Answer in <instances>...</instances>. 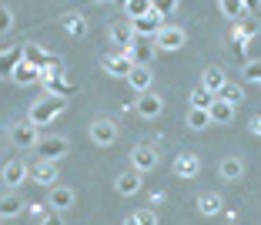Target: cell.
<instances>
[{
  "label": "cell",
  "instance_id": "cell-34",
  "mask_svg": "<svg viewBox=\"0 0 261 225\" xmlns=\"http://www.w3.org/2000/svg\"><path fill=\"white\" fill-rule=\"evenodd\" d=\"M151 10L158 17H168V14H174V10H177V0H151Z\"/></svg>",
  "mask_w": 261,
  "mask_h": 225
},
{
  "label": "cell",
  "instance_id": "cell-38",
  "mask_svg": "<svg viewBox=\"0 0 261 225\" xmlns=\"http://www.w3.org/2000/svg\"><path fill=\"white\" fill-rule=\"evenodd\" d=\"M40 225H64V215L61 212H47V215L40 218Z\"/></svg>",
  "mask_w": 261,
  "mask_h": 225
},
{
  "label": "cell",
  "instance_id": "cell-36",
  "mask_svg": "<svg viewBox=\"0 0 261 225\" xmlns=\"http://www.w3.org/2000/svg\"><path fill=\"white\" fill-rule=\"evenodd\" d=\"M245 78L261 84V61H245Z\"/></svg>",
  "mask_w": 261,
  "mask_h": 225
},
{
  "label": "cell",
  "instance_id": "cell-16",
  "mask_svg": "<svg viewBox=\"0 0 261 225\" xmlns=\"http://www.w3.org/2000/svg\"><path fill=\"white\" fill-rule=\"evenodd\" d=\"M23 61V47H7V51H0V78H10L14 74V68Z\"/></svg>",
  "mask_w": 261,
  "mask_h": 225
},
{
  "label": "cell",
  "instance_id": "cell-40",
  "mask_svg": "<svg viewBox=\"0 0 261 225\" xmlns=\"http://www.w3.org/2000/svg\"><path fill=\"white\" fill-rule=\"evenodd\" d=\"M121 225H141V222H138V218H134V215H127V218H124Z\"/></svg>",
  "mask_w": 261,
  "mask_h": 225
},
{
  "label": "cell",
  "instance_id": "cell-39",
  "mask_svg": "<svg viewBox=\"0 0 261 225\" xmlns=\"http://www.w3.org/2000/svg\"><path fill=\"white\" fill-rule=\"evenodd\" d=\"M251 134H258V138H261V115L251 118Z\"/></svg>",
  "mask_w": 261,
  "mask_h": 225
},
{
  "label": "cell",
  "instance_id": "cell-25",
  "mask_svg": "<svg viewBox=\"0 0 261 225\" xmlns=\"http://www.w3.org/2000/svg\"><path fill=\"white\" fill-rule=\"evenodd\" d=\"M218 10H221L228 20H245L248 17V4H241V0H221Z\"/></svg>",
  "mask_w": 261,
  "mask_h": 225
},
{
  "label": "cell",
  "instance_id": "cell-6",
  "mask_svg": "<svg viewBox=\"0 0 261 225\" xmlns=\"http://www.w3.org/2000/svg\"><path fill=\"white\" fill-rule=\"evenodd\" d=\"M127 24L134 27V37H144V40H154L164 31V17H158L154 10L147 17H141V20H127Z\"/></svg>",
  "mask_w": 261,
  "mask_h": 225
},
{
  "label": "cell",
  "instance_id": "cell-37",
  "mask_svg": "<svg viewBox=\"0 0 261 225\" xmlns=\"http://www.w3.org/2000/svg\"><path fill=\"white\" fill-rule=\"evenodd\" d=\"M134 218H138L141 225H158V212H154V209H141Z\"/></svg>",
  "mask_w": 261,
  "mask_h": 225
},
{
  "label": "cell",
  "instance_id": "cell-30",
  "mask_svg": "<svg viewBox=\"0 0 261 225\" xmlns=\"http://www.w3.org/2000/svg\"><path fill=\"white\" fill-rule=\"evenodd\" d=\"M258 31H261V24H258V17H254V14H248L245 20H238V27H234V34H241L245 40H251Z\"/></svg>",
  "mask_w": 261,
  "mask_h": 225
},
{
  "label": "cell",
  "instance_id": "cell-14",
  "mask_svg": "<svg viewBox=\"0 0 261 225\" xmlns=\"http://www.w3.org/2000/svg\"><path fill=\"white\" fill-rule=\"evenodd\" d=\"M224 84H228V81H224V71L221 68H204V71H201V87H204L207 94H215V98H218Z\"/></svg>",
  "mask_w": 261,
  "mask_h": 225
},
{
  "label": "cell",
  "instance_id": "cell-4",
  "mask_svg": "<svg viewBox=\"0 0 261 225\" xmlns=\"http://www.w3.org/2000/svg\"><path fill=\"white\" fill-rule=\"evenodd\" d=\"M7 138H10V145H14V148H37L40 131L34 128L31 121H17L14 128L7 131Z\"/></svg>",
  "mask_w": 261,
  "mask_h": 225
},
{
  "label": "cell",
  "instance_id": "cell-15",
  "mask_svg": "<svg viewBox=\"0 0 261 225\" xmlns=\"http://www.w3.org/2000/svg\"><path fill=\"white\" fill-rule=\"evenodd\" d=\"M127 84H130V91L147 94V91H151V84H154V74H151V68H134V71L127 74Z\"/></svg>",
  "mask_w": 261,
  "mask_h": 225
},
{
  "label": "cell",
  "instance_id": "cell-26",
  "mask_svg": "<svg viewBox=\"0 0 261 225\" xmlns=\"http://www.w3.org/2000/svg\"><path fill=\"white\" fill-rule=\"evenodd\" d=\"M198 212H201V215H218V212H221V195H218V192L198 195Z\"/></svg>",
  "mask_w": 261,
  "mask_h": 225
},
{
  "label": "cell",
  "instance_id": "cell-9",
  "mask_svg": "<svg viewBox=\"0 0 261 225\" xmlns=\"http://www.w3.org/2000/svg\"><path fill=\"white\" fill-rule=\"evenodd\" d=\"M134 111H138L144 121H154V118H161L164 111V101H161V94H138V101H134Z\"/></svg>",
  "mask_w": 261,
  "mask_h": 225
},
{
  "label": "cell",
  "instance_id": "cell-17",
  "mask_svg": "<svg viewBox=\"0 0 261 225\" xmlns=\"http://www.w3.org/2000/svg\"><path fill=\"white\" fill-rule=\"evenodd\" d=\"M111 40H114L117 51H127V47L134 44V27H130L127 20H117L114 27H111Z\"/></svg>",
  "mask_w": 261,
  "mask_h": 225
},
{
  "label": "cell",
  "instance_id": "cell-3",
  "mask_svg": "<svg viewBox=\"0 0 261 225\" xmlns=\"http://www.w3.org/2000/svg\"><path fill=\"white\" fill-rule=\"evenodd\" d=\"M67 151H70V141L64 138V134H47V138L37 141V158L40 162H54L57 165Z\"/></svg>",
  "mask_w": 261,
  "mask_h": 225
},
{
  "label": "cell",
  "instance_id": "cell-32",
  "mask_svg": "<svg viewBox=\"0 0 261 225\" xmlns=\"http://www.w3.org/2000/svg\"><path fill=\"white\" fill-rule=\"evenodd\" d=\"M207 124H211V115H207V111L191 108V115H188V128H191V131H204Z\"/></svg>",
  "mask_w": 261,
  "mask_h": 225
},
{
  "label": "cell",
  "instance_id": "cell-13",
  "mask_svg": "<svg viewBox=\"0 0 261 225\" xmlns=\"http://www.w3.org/2000/svg\"><path fill=\"white\" fill-rule=\"evenodd\" d=\"M27 175H31V168H27L23 162H7V165H4V175H0V178H4V185H7V188H20Z\"/></svg>",
  "mask_w": 261,
  "mask_h": 225
},
{
  "label": "cell",
  "instance_id": "cell-23",
  "mask_svg": "<svg viewBox=\"0 0 261 225\" xmlns=\"http://www.w3.org/2000/svg\"><path fill=\"white\" fill-rule=\"evenodd\" d=\"M20 212H23V198L20 195H14V192L0 195V218H17Z\"/></svg>",
  "mask_w": 261,
  "mask_h": 225
},
{
  "label": "cell",
  "instance_id": "cell-19",
  "mask_svg": "<svg viewBox=\"0 0 261 225\" xmlns=\"http://www.w3.org/2000/svg\"><path fill=\"white\" fill-rule=\"evenodd\" d=\"M10 81L14 84H20V87H27V84H37L40 81V68H31V64H17L14 68V74H10Z\"/></svg>",
  "mask_w": 261,
  "mask_h": 225
},
{
  "label": "cell",
  "instance_id": "cell-28",
  "mask_svg": "<svg viewBox=\"0 0 261 225\" xmlns=\"http://www.w3.org/2000/svg\"><path fill=\"white\" fill-rule=\"evenodd\" d=\"M124 14H127V20H141L151 14V0H124Z\"/></svg>",
  "mask_w": 261,
  "mask_h": 225
},
{
  "label": "cell",
  "instance_id": "cell-5",
  "mask_svg": "<svg viewBox=\"0 0 261 225\" xmlns=\"http://www.w3.org/2000/svg\"><path fill=\"white\" fill-rule=\"evenodd\" d=\"M91 141L97 148H108L117 141V124L111 121V118H94L91 121Z\"/></svg>",
  "mask_w": 261,
  "mask_h": 225
},
{
  "label": "cell",
  "instance_id": "cell-18",
  "mask_svg": "<svg viewBox=\"0 0 261 225\" xmlns=\"http://www.w3.org/2000/svg\"><path fill=\"white\" fill-rule=\"evenodd\" d=\"M207 115H211V124H231V121H234V108H231L228 101H221V98L211 101Z\"/></svg>",
  "mask_w": 261,
  "mask_h": 225
},
{
  "label": "cell",
  "instance_id": "cell-1",
  "mask_svg": "<svg viewBox=\"0 0 261 225\" xmlns=\"http://www.w3.org/2000/svg\"><path fill=\"white\" fill-rule=\"evenodd\" d=\"M64 111H67V98H61V94H44V98H37V101L31 104L27 121H31L34 128H40V124L54 121L57 115H64Z\"/></svg>",
  "mask_w": 261,
  "mask_h": 225
},
{
  "label": "cell",
  "instance_id": "cell-8",
  "mask_svg": "<svg viewBox=\"0 0 261 225\" xmlns=\"http://www.w3.org/2000/svg\"><path fill=\"white\" fill-rule=\"evenodd\" d=\"M124 54L130 57V64L134 68H147V64L154 61V40H144V37H134V44L124 51Z\"/></svg>",
  "mask_w": 261,
  "mask_h": 225
},
{
  "label": "cell",
  "instance_id": "cell-22",
  "mask_svg": "<svg viewBox=\"0 0 261 225\" xmlns=\"http://www.w3.org/2000/svg\"><path fill=\"white\" fill-rule=\"evenodd\" d=\"M61 24H64V31H67L70 37H84L87 34V17L84 14H74V10H70V14L61 17Z\"/></svg>",
  "mask_w": 261,
  "mask_h": 225
},
{
  "label": "cell",
  "instance_id": "cell-24",
  "mask_svg": "<svg viewBox=\"0 0 261 225\" xmlns=\"http://www.w3.org/2000/svg\"><path fill=\"white\" fill-rule=\"evenodd\" d=\"M64 78V68H61V57H47V64L40 68V81H44V87H50L54 81H61Z\"/></svg>",
  "mask_w": 261,
  "mask_h": 225
},
{
  "label": "cell",
  "instance_id": "cell-7",
  "mask_svg": "<svg viewBox=\"0 0 261 225\" xmlns=\"http://www.w3.org/2000/svg\"><path fill=\"white\" fill-rule=\"evenodd\" d=\"M185 44H188L185 27H164V31L154 37V47H158V51H181Z\"/></svg>",
  "mask_w": 261,
  "mask_h": 225
},
{
  "label": "cell",
  "instance_id": "cell-11",
  "mask_svg": "<svg viewBox=\"0 0 261 225\" xmlns=\"http://www.w3.org/2000/svg\"><path fill=\"white\" fill-rule=\"evenodd\" d=\"M31 178L37 182V185H44V188H54L57 178H61V171H57L54 162H37V168H31Z\"/></svg>",
  "mask_w": 261,
  "mask_h": 225
},
{
  "label": "cell",
  "instance_id": "cell-35",
  "mask_svg": "<svg viewBox=\"0 0 261 225\" xmlns=\"http://www.w3.org/2000/svg\"><path fill=\"white\" fill-rule=\"evenodd\" d=\"M10 27H14V10L0 4V34H7Z\"/></svg>",
  "mask_w": 261,
  "mask_h": 225
},
{
  "label": "cell",
  "instance_id": "cell-21",
  "mask_svg": "<svg viewBox=\"0 0 261 225\" xmlns=\"http://www.w3.org/2000/svg\"><path fill=\"white\" fill-rule=\"evenodd\" d=\"M198 171H201L198 155H181V158H174V175H177V178H194Z\"/></svg>",
  "mask_w": 261,
  "mask_h": 225
},
{
  "label": "cell",
  "instance_id": "cell-10",
  "mask_svg": "<svg viewBox=\"0 0 261 225\" xmlns=\"http://www.w3.org/2000/svg\"><path fill=\"white\" fill-rule=\"evenodd\" d=\"M100 68L108 71L111 78H124V81H127V74L134 71V64H130V57L124 54V51H117V54H108V57H104V61H100Z\"/></svg>",
  "mask_w": 261,
  "mask_h": 225
},
{
  "label": "cell",
  "instance_id": "cell-12",
  "mask_svg": "<svg viewBox=\"0 0 261 225\" xmlns=\"http://www.w3.org/2000/svg\"><path fill=\"white\" fill-rule=\"evenodd\" d=\"M74 188H67V185H54L50 188V198H47V205H50V212H67L70 205H74Z\"/></svg>",
  "mask_w": 261,
  "mask_h": 225
},
{
  "label": "cell",
  "instance_id": "cell-31",
  "mask_svg": "<svg viewBox=\"0 0 261 225\" xmlns=\"http://www.w3.org/2000/svg\"><path fill=\"white\" fill-rule=\"evenodd\" d=\"M218 98H221V101H228L231 108H238V104L245 101V91H241L238 84H224V87H221V94H218Z\"/></svg>",
  "mask_w": 261,
  "mask_h": 225
},
{
  "label": "cell",
  "instance_id": "cell-2",
  "mask_svg": "<svg viewBox=\"0 0 261 225\" xmlns=\"http://www.w3.org/2000/svg\"><path fill=\"white\" fill-rule=\"evenodd\" d=\"M158 162H161V151H158L154 141H141V145L130 148V168L138 171V175L154 171V168H158Z\"/></svg>",
  "mask_w": 261,
  "mask_h": 225
},
{
  "label": "cell",
  "instance_id": "cell-33",
  "mask_svg": "<svg viewBox=\"0 0 261 225\" xmlns=\"http://www.w3.org/2000/svg\"><path fill=\"white\" fill-rule=\"evenodd\" d=\"M211 101H215V94H207L204 87H194V91H191V108L207 111V108H211Z\"/></svg>",
  "mask_w": 261,
  "mask_h": 225
},
{
  "label": "cell",
  "instance_id": "cell-29",
  "mask_svg": "<svg viewBox=\"0 0 261 225\" xmlns=\"http://www.w3.org/2000/svg\"><path fill=\"white\" fill-rule=\"evenodd\" d=\"M241 175H245V165H241V158H224V162H221V178L238 182Z\"/></svg>",
  "mask_w": 261,
  "mask_h": 225
},
{
  "label": "cell",
  "instance_id": "cell-27",
  "mask_svg": "<svg viewBox=\"0 0 261 225\" xmlns=\"http://www.w3.org/2000/svg\"><path fill=\"white\" fill-rule=\"evenodd\" d=\"M47 51L40 44H23V64H31V68H44L47 64Z\"/></svg>",
  "mask_w": 261,
  "mask_h": 225
},
{
  "label": "cell",
  "instance_id": "cell-20",
  "mask_svg": "<svg viewBox=\"0 0 261 225\" xmlns=\"http://www.w3.org/2000/svg\"><path fill=\"white\" fill-rule=\"evenodd\" d=\"M114 188H117V195H138V192H141V175H138L134 168L124 171V175H117Z\"/></svg>",
  "mask_w": 261,
  "mask_h": 225
}]
</instances>
